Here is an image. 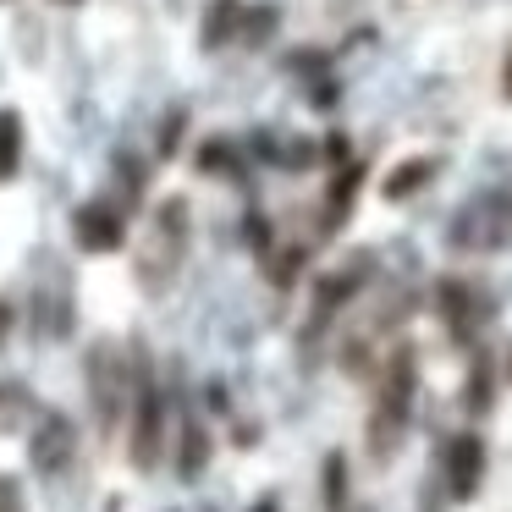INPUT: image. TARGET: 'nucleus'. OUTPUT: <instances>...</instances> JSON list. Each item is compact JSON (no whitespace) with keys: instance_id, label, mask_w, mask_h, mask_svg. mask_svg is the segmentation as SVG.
<instances>
[{"instance_id":"5701e85b","label":"nucleus","mask_w":512,"mask_h":512,"mask_svg":"<svg viewBox=\"0 0 512 512\" xmlns=\"http://www.w3.org/2000/svg\"><path fill=\"white\" fill-rule=\"evenodd\" d=\"M6 325H12V309H6V303H0V336H6Z\"/></svg>"},{"instance_id":"a211bd4d","label":"nucleus","mask_w":512,"mask_h":512,"mask_svg":"<svg viewBox=\"0 0 512 512\" xmlns=\"http://www.w3.org/2000/svg\"><path fill=\"white\" fill-rule=\"evenodd\" d=\"M298 265H303V248H281V265L270 270V276H276V287H292V276H298Z\"/></svg>"},{"instance_id":"423d86ee","label":"nucleus","mask_w":512,"mask_h":512,"mask_svg":"<svg viewBox=\"0 0 512 512\" xmlns=\"http://www.w3.org/2000/svg\"><path fill=\"white\" fill-rule=\"evenodd\" d=\"M479 479H485V441L474 430L452 435L446 441V490H452V501H474Z\"/></svg>"},{"instance_id":"b1692460","label":"nucleus","mask_w":512,"mask_h":512,"mask_svg":"<svg viewBox=\"0 0 512 512\" xmlns=\"http://www.w3.org/2000/svg\"><path fill=\"white\" fill-rule=\"evenodd\" d=\"M507 380H512V353H507Z\"/></svg>"},{"instance_id":"39448f33","label":"nucleus","mask_w":512,"mask_h":512,"mask_svg":"<svg viewBox=\"0 0 512 512\" xmlns=\"http://www.w3.org/2000/svg\"><path fill=\"white\" fill-rule=\"evenodd\" d=\"M369 281V259H353V265H342V270H331V276L314 287V309H309V336H320L325 325L336 320V314L347 309V303L358 298V287Z\"/></svg>"},{"instance_id":"aec40b11","label":"nucleus","mask_w":512,"mask_h":512,"mask_svg":"<svg viewBox=\"0 0 512 512\" xmlns=\"http://www.w3.org/2000/svg\"><path fill=\"white\" fill-rule=\"evenodd\" d=\"M182 122H188V116H166V127H160V155H171V149H177L182 144Z\"/></svg>"},{"instance_id":"9d476101","label":"nucleus","mask_w":512,"mask_h":512,"mask_svg":"<svg viewBox=\"0 0 512 512\" xmlns=\"http://www.w3.org/2000/svg\"><path fill=\"white\" fill-rule=\"evenodd\" d=\"M204 463H210V430H204L199 419H182V430H177V474L199 479Z\"/></svg>"},{"instance_id":"0eeeda50","label":"nucleus","mask_w":512,"mask_h":512,"mask_svg":"<svg viewBox=\"0 0 512 512\" xmlns=\"http://www.w3.org/2000/svg\"><path fill=\"white\" fill-rule=\"evenodd\" d=\"M72 446H78L72 419L67 413H45V419L34 424V441H28V463H34L39 474H61V468L72 463Z\"/></svg>"},{"instance_id":"4468645a","label":"nucleus","mask_w":512,"mask_h":512,"mask_svg":"<svg viewBox=\"0 0 512 512\" xmlns=\"http://www.w3.org/2000/svg\"><path fill=\"white\" fill-rule=\"evenodd\" d=\"M237 28H243V23H237V0H210V12H204V45H210V50L226 45Z\"/></svg>"},{"instance_id":"2eb2a0df","label":"nucleus","mask_w":512,"mask_h":512,"mask_svg":"<svg viewBox=\"0 0 512 512\" xmlns=\"http://www.w3.org/2000/svg\"><path fill=\"white\" fill-rule=\"evenodd\" d=\"M430 177H435V160H402V171L386 177V199H408V193H419Z\"/></svg>"},{"instance_id":"412c9836","label":"nucleus","mask_w":512,"mask_h":512,"mask_svg":"<svg viewBox=\"0 0 512 512\" xmlns=\"http://www.w3.org/2000/svg\"><path fill=\"white\" fill-rule=\"evenodd\" d=\"M501 94L512 100V50H507V67H501Z\"/></svg>"},{"instance_id":"f8f14e48","label":"nucleus","mask_w":512,"mask_h":512,"mask_svg":"<svg viewBox=\"0 0 512 512\" xmlns=\"http://www.w3.org/2000/svg\"><path fill=\"white\" fill-rule=\"evenodd\" d=\"M358 182H364V166H353V160H347V166L336 171V182H331V199H325V232H336V226L347 221V210H353V193H358Z\"/></svg>"},{"instance_id":"9b49d317","label":"nucleus","mask_w":512,"mask_h":512,"mask_svg":"<svg viewBox=\"0 0 512 512\" xmlns=\"http://www.w3.org/2000/svg\"><path fill=\"white\" fill-rule=\"evenodd\" d=\"M463 408L468 413H490V408H496V364H490V353H474V364H468Z\"/></svg>"},{"instance_id":"20e7f679","label":"nucleus","mask_w":512,"mask_h":512,"mask_svg":"<svg viewBox=\"0 0 512 512\" xmlns=\"http://www.w3.org/2000/svg\"><path fill=\"white\" fill-rule=\"evenodd\" d=\"M83 375H89V402H94V424L111 441L116 424H122L127 408V364L116 358V342H94L89 358H83Z\"/></svg>"},{"instance_id":"6e6552de","label":"nucleus","mask_w":512,"mask_h":512,"mask_svg":"<svg viewBox=\"0 0 512 512\" xmlns=\"http://www.w3.org/2000/svg\"><path fill=\"white\" fill-rule=\"evenodd\" d=\"M72 232H78V243L89 248V254H116V248L127 243V221H122V210H111V204H78Z\"/></svg>"},{"instance_id":"f257e3e1","label":"nucleus","mask_w":512,"mask_h":512,"mask_svg":"<svg viewBox=\"0 0 512 512\" xmlns=\"http://www.w3.org/2000/svg\"><path fill=\"white\" fill-rule=\"evenodd\" d=\"M413 391H419V353L402 342V347H391L386 369H380L375 413H369V452H375V463H386L397 452L402 430H408V413H413Z\"/></svg>"},{"instance_id":"6ab92c4d","label":"nucleus","mask_w":512,"mask_h":512,"mask_svg":"<svg viewBox=\"0 0 512 512\" xmlns=\"http://www.w3.org/2000/svg\"><path fill=\"white\" fill-rule=\"evenodd\" d=\"M0 512H23V485L12 474H0Z\"/></svg>"},{"instance_id":"ddd939ff","label":"nucleus","mask_w":512,"mask_h":512,"mask_svg":"<svg viewBox=\"0 0 512 512\" xmlns=\"http://www.w3.org/2000/svg\"><path fill=\"white\" fill-rule=\"evenodd\" d=\"M23 166V122L17 111H0V182H12Z\"/></svg>"},{"instance_id":"4be33fe9","label":"nucleus","mask_w":512,"mask_h":512,"mask_svg":"<svg viewBox=\"0 0 512 512\" xmlns=\"http://www.w3.org/2000/svg\"><path fill=\"white\" fill-rule=\"evenodd\" d=\"M248 512H281V507H276V496H265V501H254Z\"/></svg>"},{"instance_id":"393cba45","label":"nucleus","mask_w":512,"mask_h":512,"mask_svg":"<svg viewBox=\"0 0 512 512\" xmlns=\"http://www.w3.org/2000/svg\"><path fill=\"white\" fill-rule=\"evenodd\" d=\"M61 6H78V0H61Z\"/></svg>"},{"instance_id":"f3484780","label":"nucleus","mask_w":512,"mask_h":512,"mask_svg":"<svg viewBox=\"0 0 512 512\" xmlns=\"http://www.w3.org/2000/svg\"><path fill=\"white\" fill-rule=\"evenodd\" d=\"M199 171H210V177H215V171H232V149H226V144H204L199 149Z\"/></svg>"},{"instance_id":"7ed1b4c3","label":"nucleus","mask_w":512,"mask_h":512,"mask_svg":"<svg viewBox=\"0 0 512 512\" xmlns=\"http://www.w3.org/2000/svg\"><path fill=\"white\" fill-rule=\"evenodd\" d=\"M188 232H193V215H188V199H166L155 204L149 215V237L138 248V287L155 298V292L171 287V276L182 270V254H188Z\"/></svg>"},{"instance_id":"dca6fc26","label":"nucleus","mask_w":512,"mask_h":512,"mask_svg":"<svg viewBox=\"0 0 512 512\" xmlns=\"http://www.w3.org/2000/svg\"><path fill=\"white\" fill-rule=\"evenodd\" d=\"M325 512H347V457H325Z\"/></svg>"},{"instance_id":"f03ea898","label":"nucleus","mask_w":512,"mask_h":512,"mask_svg":"<svg viewBox=\"0 0 512 512\" xmlns=\"http://www.w3.org/2000/svg\"><path fill=\"white\" fill-rule=\"evenodd\" d=\"M127 452H133V468L138 474H155L160 468V452H166V397L155 386V369H149V353L133 347V386H127Z\"/></svg>"},{"instance_id":"1a4fd4ad","label":"nucleus","mask_w":512,"mask_h":512,"mask_svg":"<svg viewBox=\"0 0 512 512\" xmlns=\"http://www.w3.org/2000/svg\"><path fill=\"white\" fill-rule=\"evenodd\" d=\"M435 309H441L446 331H452L457 342H468V336H474V325L485 320V314H479L474 287H468V281H452V276H446L441 287H435Z\"/></svg>"}]
</instances>
